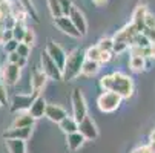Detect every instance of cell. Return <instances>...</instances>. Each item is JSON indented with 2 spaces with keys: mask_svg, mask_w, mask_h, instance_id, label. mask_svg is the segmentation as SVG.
I'll use <instances>...</instances> for the list:
<instances>
[{
  "mask_svg": "<svg viewBox=\"0 0 155 153\" xmlns=\"http://www.w3.org/2000/svg\"><path fill=\"white\" fill-rule=\"evenodd\" d=\"M110 80H109V91L118 94L123 100H129L135 92V84H134V78L130 75L121 72V71H115L112 74H109Z\"/></svg>",
  "mask_w": 155,
  "mask_h": 153,
  "instance_id": "6da1fadb",
  "label": "cell"
},
{
  "mask_svg": "<svg viewBox=\"0 0 155 153\" xmlns=\"http://www.w3.org/2000/svg\"><path fill=\"white\" fill-rule=\"evenodd\" d=\"M84 51L80 48L72 49L71 52H68L66 55V61H64V66L61 69V77L64 81H72L77 77H80L81 74V66L84 63Z\"/></svg>",
  "mask_w": 155,
  "mask_h": 153,
  "instance_id": "7a4b0ae2",
  "label": "cell"
},
{
  "mask_svg": "<svg viewBox=\"0 0 155 153\" xmlns=\"http://www.w3.org/2000/svg\"><path fill=\"white\" fill-rule=\"evenodd\" d=\"M123 103V98L115 94V92H110V91H104L98 95L97 98V107L98 110L103 113H112L115 110H118L120 106Z\"/></svg>",
  "mask_w": 155,
  "mask_h": 153,
  "instance_id": "3957f363",
  "label": "cell"
},
{
  "mask_svg": "<svg viewBox=\"0 0 155 153\" xmlns=\"http://www.w3.org/2000/svg\"><path fill=\"white\" fill-rule=\"evenodd\" d=\"M71 104H72V118L80 123L86 115H87V104H86V98L81 92L80 87H75L71 94Z\"/></svg>",
  "mask_w": 155,
  "mask_h": 153,
  "instance_id": "277c9868",
  "label": "cell"
},
{
  "mask_svg": "<svg viewBox=\"0 0 155 153\" xmlns=\"http://www.w3.org/2000/svg\"><path fill=\"white\" fill-rule=\"evenodd\" d=\"M40 69L48 77V80H52V81H61L63 80L61 69L49 58V55L46 52H41V55H40Z\"/></svg>",
  "mask_w": 155,
  "mask_h": 153,
  "instance_id": "5b68a950",
  "label": "cell"
},
{
  "mask_svg": "<svg viewBox=\"0 0 155 153\" xmlns=\"http://www.w3.org/2000/svg\"><path fill=\"white\" fill-rule=\"evenodd\" d=\"M78 132L83 135V138L86 141H95L100 135L98 132V127L95 124V121L92 120V116L86 115L80 123H78Z\"/></svg>",
  "mask_w": 155,
  "mask_h": 153,
  "instance_id": "8992f818",
  "label": "cell"
},
{
  "mask_svg": "<svg viewBox=\"0 0 155 153\" xmlns=\"http://www.w3.org/2000/svg\"><path fill=\"white\" fill-rule=\"evenodd\" d=\"M35 94H15L11 100V112L18 113V112H28L29 106L32 104V101L35 100Z\"/></svg>",
  "mask_w": 155,
  "mask_h": 153,
  "instance_id": "52a82bcc",
  "label": "cell"
},
{
  "mask_svg": "<svg viewBox=\"0 0 155 153\" xmlns=\"http://www.w3.org/2000/svg\"><path fill=\"white\" fill-rule=\"evenodd\" d=\"M45 52L49 55V58L57 64L60 69H63L64 61H66V55H68V54L64 52V49L58 45V43H55L54 40H49V41L46 43V49H45Z\"/></svg>",
  "mask_w": 155,
  "mask_h": 153,
  "instance_id": "ba28073f",
  "label": "cell"
},
{
  "mask_svg": "<svg viewBox=\"0 0 155 153\" xmlns=\"http://www.w3.org/2000/svg\"><path fill=\"white\" fill-rule=\"evenodd\" d=\"M20 77H21V69L17 64L5 63L2 66V81L5 83V86H15L20 81Z\"/></svg>",
  "mask_w": 155,
  "mask_h": 153,
  "instance_id": "9c48e42d",
  "label": "cell"
},
{
  "mask_svg": "<svg viewBox=\"0 0 155 153\" xmlns=\"http://www.w3.org/2000/svg\"><path fill=\"white\" fill-rule=\"evenodd\" d=\"M68 17L71 18L72 25H74V26H75V29L80 32V35H81V37H83V35H86V32H87V21H86V17H84L83 11H81V9H78V8L74 5Z\"/></svg>",
  "mask_w": 155,
  "mask_h": 153,
  "instance_id": "30bf717a",
  "label": "cell"
},
{
  "mask_svg": "<svg viewBox=\"0 0 155 153\" xmlns=\"http://www.w3.org/2000/svg\"><path fill=\"white\" fill-rule=\"evenodd\" d=\"M54 25H55L63 34L69 35V37H72V38H80V37H81L80 32H78V31L75 29V26L72 25L71 18L66 17V15H61V17L54 18Z\"/></svg>",
  "mask_w": 155,
  "mask_h": 153,
  "instance_id": "8fae6325",
  "label": "cell"
},
{
  "mask_svg": "<svg viewBox=\"0 0 155 153\" xmlns=\"http://www.w3.org/2000/svg\"><path fill=\"white\" fill-rule=\"evenodd\" d=\"M45 116H46L49 121H52V123L58 124L61 120H64L66 116H68V110H66L64 107H61L60 104L48 103L46 110H45Z\"/></svg>",
  "mask_w": 155,
  "mask_h": 153,
  "instance_id": "7c38bea8",
  "label": "cell"
},
{
  "mask_svg": "<svg viewBox=\"0 0 155 153\" xmlns=\"http://www.w3.org/2000/svg\"><path fill=\"white\" fill-rule=\"evenodd\" d=\"M31 89L35 95H41V91L46 87L48 77L41 72V69H34L31 74Z\"/></svg>",
  "mask_w": 155,
  "mask_h": 153,
  "instance_id": "4fadbf2b",
  "label": "cell"
},
{
  "mask_svg": "<svg viewBox=\"0 0 155 153\" xmlns=\"http://www.w3.org/2000/svg\"><path fill=\"white\" fill-rule=\"evenodd\" d=\"M135 34H137L135 26L132 25V23H127V25H124L120 31H117V32L114 34L112 40H114L115 43H127V45L130 46V41H132V38L135 37Z\"/></svg>",
  "mask_w": 155,
  "mask_h": 153,
  "instance_id": "5bb4252c",
  "label": "cell"
},
{
  "mask_svg": "<svg viewBox=\"0 0 155 153\" xmlns=\"http://www.w3.org/2000/svg\"><path fill=\"white\" fill-rule=\"evenodd\" d=\"M147 14V6L144 3H138L132 12V20L130 23L135 26L137 32H143L144 31V17Z\"/></svg>",
  "mask_w": 155,
  "mask_h": 153,
  "instance_id": "9a60e30c",
  "label": "cell"
},
{
  "mask_svg": "<svg viewBox=\"0 0 155 153\" xmlns=\"http://www.w3.org/2000/svg\"><path fill=\"white\" fill-rule=\"evenodd\" d=\"M32 135V127H9L3 133L5 139H23L28 141Z\"/></svg>",
  "mask_w": 155,
  "mask_h": 153,
  "instance_id": "2e32d148",
  "label": "cell"
},
{
  "mask_svg": "<svg viewBox=\"0 0 155 153\" xmlns=\"http://www.w3.org/2000/svg\"><path fill=\"white\" fill-rule=\"evenodd\" d=\"M46 106H48L46 100L43 98L41 95H37V97H35V100L32 101V104H31V106H29V109H28V113H29L35 121H37V120H40V118L45 116Z\"/></svg>",
  "mask_w": 155,
  "mask_h": 153,
  "instance_id": "e0dca14e",
  "label": "cell"
},
{
  "mask_svg": "<svg viewBox=\"0 0 155 153\" xmlns=\"http://www.w3.org/2000/svg\"><path fill=\"white\" fill-rule=\"evenodd\" d=\"M86 142V139L83 138V135L80 132H74L66 135V147H68L69 151H77L83 147V144Z\"/></svg>",
  "mask_w": 155,
  "mask_h": 153,
  "instance_id": "ac0fdd59",
  "label": "cell"
},
{
  "mask_svg": "<svg viewBox=\"0 0 155 153\" xmlns=\"http://www.w3.org/2000/svg\"><path fill=\"white\" fill-rule=\"evenodd\" d=\"M101 69V64L98 61H91V60H84L83 66H81V74L83 77H87V78H92L95 75H98Z\"/></svg>",
  "mask_w": 155,
  "mask_h": 153,
  "instance_id": "d6986e66",
  "label": "cell"
},
{
  "mask_svg": "<svg viewBox=\"0 0 155 153\" xmlns=\"http://www.w3.org/2000/svg\"><path fill=\"white\" fill-rule=\"evenodd\" d=\"M35 120L28 112H18L11 124V127H34Z\"/></svg>",
  "mask_w": 155,
  "mask_h": 153,
  "instance_id": "ffe728a7",
  "label": "cell"
},
{
  "mask_svg": "<svg viewBox=\"0 0 155 153\" xmlns=\"http://www.w3.org/2000/svg\"><path fill=\"white\" fill-rule=\"evenodd\" d=\"M58 127H60V130H61L64 135H69V133L78 132V123H77L71 115H68L64 120H61V121L58 123Z\"/></svg>",
  "mask_w": 155,
  "mask_h": 153,
  "instance_id": "44dd1931",
  "label": "cell"
},
{
  "mask_svg": "<svg viewBox=\"0 0 155 153\" xmlns=\"http://www.w3.org/2000/svg\"><path fill=\"white\" fill-rule=\"evenodd\" d=\"M8 153H26V141L23 139H5Z\"/></svg>",
  "mask_w": 155,
  "mask_h": 153,
  "instance_id": "7402d4cb",
  "label": "cell"
},
{
  "mask_svg": "<svg viewBox=\"0 0 155 153\" xmlns=\"http://www.w3.org/2000/svg\"><path fill=\"white\" fill-rule=\"evenodd\" d=\"M129 69L134 74H141L146 71V58L143 57H130L129 58Z\"/></svg>",
  "mask_w": 155,
  "mask_h": 153,
  "instance_id": "603a6c76",
  "label": "cell"
},
{
  "mask_svg": "<svg viewBox=\"0 0 155 153\" xmlns=\"http://www.w3.org/2000/svg\"><path fill=\"white\" fill-rule=\"evenodd\" d=\"M25 31H26V23H21V21H15L14 26L11 28V32H12V38L17 40L18 43H21L25 37Z\"/></svg>",
  "mask_w": 155,
  "mask_h": 153,
  "instance_id": "cb8c5ba5",
  "label": "cell"
},
{
  "mask_svg": "<svg viewBox=\"0 0 155 153\" xmlns=\"http://www.w3.org/2000/svg\"><path fill=\"white\" fill-rule=\"evenodd\" d=\"M130 46H138V48H149L150 46V41L147 40V37L143 32H137L135 37L132 38L130 41Z\"/></svg>",
  "mask_w": 155,
  "mask_h": 153,
  "instance_id": "d4e9b609",
  "label": "cell"
},
{
  "mask_svg": "<svg viewBox=\"0 0 155 153\" xmlns=\"http://www.w3.org/2000/svg\"><path fill=\"white\" fill-rule=\"evenodd\" d=\"M35 41H37V35H35V31L32 28H26L25 31V37L21 40V43H25L26 46L29 48H34L35 46Z\"/></svg>",
  "mask_w": 155,
  "mask_h": 153,
  "instance_id": "484cf974",
  "label": "cell"
},
{
  "mask_svg": "<svg viewBox=\"0 0 155 153\" xmlns=\"http://www.w3.org/2000/svg\"><path fill=\"white\" fill-rule=\"evenodd\" d=\"M100 48L97 46V45H94V46H89L87 49H84V58L86 60H91V61H98V58H100Z\"/></svg>",
  "mask_w": 155,
  "mask_h": 153,
  "instance_id": "4316f807",
  "label": "cell"
},
{
  "mask_svg": "<svg viewBox=\"0 0 155 153\" xmlns=\"http://www.w3.org/2000/svg\"><path fill=\"white\" fill-rule=\"evenodd\" d=\"M46 3H48V9L51 12V15L54 18L57 17H61V8H60V3H58V0H46Z\"/></svg>",
  "mask_w": 155,
  "mask_h": 153,
  "instance_id": "83f0119b",
  "label": "cell"
},
{
  "mask_svg": "<svg viewBox=\"0 0 155 153\" xmlns=\"http://www.w3.org/2000/svg\"><path fill=\"white\" fill-rule=\"evenodd\" d=\"M97 46L100 48V51H110V52H112L114 40H112V37H101L97 41Z\"/></svg>",
  "mask_w": 155,
  "mask_h": 153,
  "instance_id": "f1b7e54d",
  "label": "cell"
},
{
  "mask_svg": "<svg viewBox=\"0 0 155 153\" xmlns=\"http://www.w3.org/2000/svg\"><path fill=\"white\" fill-rule=\"evenodd\" d=\"M58 3H60V8H61V14L68 17L74 3H72V0H58Z\"/></svg>",
  "mask_w": 155,
  "mask_h": 153,
  "instance_id": "f546056e",
  "label": "cell"
},
{
  "mask_svg": "<svg viewBox=\"0 0 155 153\" xmlns=\"http://www.w3.org/2000/svg\"><path fill=\"white\" fill-rule=\"evenodd\" d=\"M31 49H32V48L26 46L25 43H18V46H17L15 52H17V54H18L20 57H23V58H28V57L31 55Z\"/></svg>",
  "mask_w": 155,
  "mask_h": 153,
  "instance_id": "4dcf8cb0",
  "label": "cell"
},
{
  "mask_svg": "<svg viewBox=\"0 0 155 153\" xmlns=\"http://www.w3.org/2000/svg\"><path fill=\"white\" fill-rule=\"evenodd\" d=\"M129 51V45L127 43H115L114 41V46H112V54L114 55H120L123 52Z\"/></svg>",
  "mask_w": 155,
  "mask_h": 153,
  "instance_id": "1f68e13d",
  "label": "cell"
},
{
  "mask_svg": "<svg viewBox=\"0 0 155 153\" xmlns=\"http://www.w3.org/2000/svg\"><path fill=\"white\" fill-rule=\"evenodd\" d=\"M144 29H155V15L149 11L144 17Z\"/></svg>",
  "mask_w": 155,
  "mask_h": 153,
  "instance_id": "d6a6232c",
  "label": "cell"
},
{
  "mask_svg": "<svg viewBox=\"0 0 155 153\" xmlns=\"http://www.w3.org/2000/svg\"><path fill=\"white\" fill-rule=\"evenodd\" d=\"M0 104H8V92H6V86L5 83L0 80Z\"/></svg>",
  "mask_w": 155,
  "mask_h": 153,
  "instance_id": "836d02e7",
  "label": "cell"
},
{
  "mask_svg": "<svg viewBox=\"0 0 155 153\" xmlns=\"http://www.w3.org/2000/svg\"><path fill=\"white\" fill-rule=\"evenodd\" d=\"M17 46H18V41L12 38V40H9V41L5 43V45H3V49H5L6 54H11V52H15Z\"/></svg>",
  "mask_w": 155,
  "mask_h": 153,
  "instance_id": "e575fe53",
  "label": "cell"
},
{
  "mask_svg": "<svg viewBox=\"0 0 155 153\" xmlns=\"http://www.w3.org/2000/svg\"><path fill=\"white\" fill-rule=\"evenodd\" d=\"M112 57H114V54L110 52V51H101V52H100L98 63H100V64H106V63H109L110 60H112Z\"/></svg>",
  "mask_w": 155,
  "mask_h": 153,
  "instance_id": "d590c367",
  "label": "cell"
},
{
  "mask_svg": "<svg viewBox=\"0 0 155 153\" xmlns=\"http://www.w3.org/2000/svg\"><path fill=\"white\" fill-rule=\"evenodd\" d=\"M130 153H153V150L149 147V144L147 145H140V147H135L134 150H132Z\"/></svg>",
  "mask_w": 155,
  "mask_h": 153,
  "instance_id": "8d00e7d4",
  "label": "cell"
},
{
  "mask_svg": "<svg viewBox=\"0 0 155 153\" xmlns=\"http://www.w3.org/2000/svg\"><path fill=\"white\" fill-rule=\"evenodd\" d=\"M9 40H12V32H11V29H3V34H2V45H5L6 41H9Z\"/></svg>",
  "mask_w": 155,
  "mask_h": 153,
  "instance_id": "74e56055",
  "label": "cell"
},
{
  "mask_svg": "<svg viewBox=\"0 0 155 153\" xmlns=\"http://www.w3.org/2000/svg\"><path fill=\"white\" fill-rule=\"evenodd\" d=\"M143 34L147 37V40H149L150 43H153V41H155V29H144V31H143Z\"/></svg>",
  "mask_w": 155,
  "mask_h": 153,
  "instance_id": "f35d334b",
  "label": "cell"
},
{
  "mask_svg": "<svg viewBox=\"0 0 155 153\" xmlns=\"http://www.w3.org/2000/svg\"><path fill=\"white\" fill-rule=\"evenodd\" d=\"M149 51H150V58H152V60H155V41H153V43H150Z\"/></svg>",
  "mask_w": 155,
  "mask_h": 153,
  "instance_id": "ab89813d",
  "label": "cell"
},
{
  "mask_svg": "<svg viewBox=\"0 0 155 153\" xmlns=\"http://www.w3.org/2000/svg\"><path fill=\"white\" fill-rule=\"evenodd\" d=\"M106 2H107V0H92V3H94L95 6H104Z\"/></svg>",
  "mask_w": 155,
  "mask_h": 153,
  "instance_id": "60d3db41",
  "label": "cell"
},
{
  "mask_svg": "<svg viewBox=\"0 0 155 153\" xmlns=\"http://www.w3.org/2000/svg\"><path fill=\"white\" fill-rule=\"evenodd\" d=\"M149 147L153 150V153H155V141H152V142H149Z\"/></svg>",
  "mask_w": 155,
  "mask_h": 153,
  "instance_id": "b9f144b4",
  "label": "cell"
},
{
  "mask_svg": "<svg viewBox=\"0 0 155 153\" xmlns=\"http://www.w3.org/2000/svg\"><path fill=\"white\" fill-rule=\"evenodd\" d=\"M6 2H8V0H0V6H2L3 3H6Z\"/></svg>",
  "mask_w": 155,
  "mask_h": 153,
  "instance_id": "7bdbcfd3",
  "label": "cell"
},
{
  "mask_svg": "<svg viewBox=\"0 0 155 153\" xmlns=\"http://www.w3.org/2000/svg\"><path fill=\"white\" fill-rule=\"evenodd\" d=\"M0 80H2V64H0Z\"/></svg>",
  "mask_w": 155,
  "mask_h": 153,
  "instance_id": "ee69618b",
  "label": "cell"
},
{
  "mask_svg": "<svg viewBox=\"0 0 155 153\" xmlns=\"http://www.w3.org/2000/svg\"><path fill=\"white\" fill-rule=\"evenodd\" d=\"M0 107H2V104H0Z\"/></svg>",
  "mask_w": 155,
  "mask_h": 153,
  "instance_id": "f6af8a7d",
  "label": "cell"
}]
</instances>
